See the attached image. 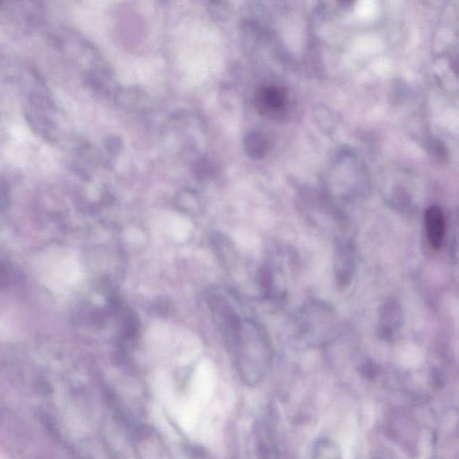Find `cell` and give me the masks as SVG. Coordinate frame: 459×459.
I'll return each mask as SVG.
<instances>
[{"label":"cell","mask_w":459,"mask_h":459,"mask_svg":"<svg viewBox=\"0 0 459 459\" xmlns=\"http://www.w3.org/2000/svg\"><path fill=\"white\" fill-rule=\"evenodd\" d=\"M230 352L240 377L249 386H256L264 378L274 355L268 330L249 317L244 320L238 339Z\"/></svg>","instance_id":"1"},{"label":"cell","mask_w":459,"mask_h":459,"mask_svg":"<svg viewBox=\"0 0 459 459\" xmlns=\"http://www.w3.org/2000/svg\"><path fill=\"white\" fill-rule=\"evenodd\" d=\"M336 330L332 307L323 301H311L294 317L293 339L298 345L320 348L333 341Z\"/></svg>","instance_id":"2"},{"label":"cell","mask_w":459,"mask_h":459,"mask_svg":"<svg viewBox=\"0 0 459 459\" xmlns=\"http://www.w3.org/2000/svg\"><path fill=\"white\" fill-rule=\"evenodd\" d=\"M207 303L214 322L231 351L238 339L246 317L240 313L239 300L233 292L217 289L208 294Z\"/></svg>","instance_id":"3"},{"label":"cell","mask_w":459,"mask_h":459,"mask_svg":"<svg viewBox=\"0 0 459 459\" xmlns=\"http://www.w3.org/2000/svg\"><path fill=\"white\" fill-rule=\"evenodd\" d=\"M25 116L35 134L49 142H55L60 132L57 111L47 95L36 92L29 95Z\"/></svg>","instance_id":"4"},{"label":"cell","mask_w":459,"mask_h":459,"mask_svg":"<svg viewBox=\"0 0 459 459\" xmlns=\"http://www.w3.org/2000/svg\"><path fill=\"white\" fill-rule=\"evenodd\" d=\"M255 106L262 116L281 121L287 116L289 97L284 86L268 83L256 90Z\"/></svg>","instance_id":"5"},{"label":"cell","mask_w":459,"mask_h":459,"mask_svg":"<svg viewBox=\"0 0 459 459\" xmlns=\"http://www.w3.org/2000/svg\"><path fill=\"white\" fill-rule=\"evenodd\" d=\"M355 269V249L354 242L348 237L336 239L334 273L339 289L345 290L354 278Z\"/></svg>","instance_id":"6"},{"label":"cell","mask_w":459,"mask_h":459,"mask_svg":"<svg viewBox=\"0 0 459 459\" xmlns=\"http://www.w3.org/2000/svg\"><path fill=\"white\" fill-rule=\"evenodd\" d=\"M83 79L86 88L102 98L114 101L121 89L114 74L107 67H92L85 71Z\"/></svg>","instance_id":"7"},{"label":"cell","mask_w":459,"mask_h":459,"mask_svg":"<svg viewBox=\"0 0 459 459\" xmlns=\"http://www.w3.org/2000/svg\"><path fill=\"white\" fill-rule=\"evenodd\" d=\"M401 314L399 305L394 301L383 304L380 313L378 334L384 341H391L400 325Z\"/></svg>","instance_id":"8"},{"label":"cell","mask_w":459,"mask_h":459,"mask_svg":"<svg viewBox=\"0 0 459 459\" xmlns=\"http://www.w3.org/2000/svg\"><path fill=\"white\" fill-rule=\"evenodd\" d=\"M425 226L427 236L432 248L441 249L446 230L445 217L441 208L436 205L428 208L425 214Z\"/></svg>","instance_id":"9"},{"label":"cell","mask_w":459,"mask_h":459,"mask_svg":"<svg viewBox=\"0 0 459 459\" xmlns=\"http://www.w3.org/2000/svg\"><path fill=\"white\" fill-rule=\"evenodd\" d=\"M243 147L247 156L250 159L262 160L270 152L272 141L264 131L252 130L244 137Z\"/></svg>","instance_id":"10"},{"label":"cell","mask_w":459,"mask_h":459,"mask_svg":"<svg viewBox=\"0 0 459 459\" xmlns=\"http://www.w3.org/2000/svg\"><path fill=\"white\" fill-rule=\"evenodd\" d=\"M149 99V95L144 88L130 85L128 88H121L114 99V102L124 110L140 111L146 107Z\"/></svg>","instance_id":"11"},{"label":"cell","mask_w":459,"mask_h":459,"mask_svg":"<svg viewBox=\"0 0 459 459\" xmlns=\"http://www.w3.org/2000/svg\"><path fill=\"white\" fill-rule=\"evenodd\" d=\"M314 459H343L338 445L330 439H321L313 448Z\"/></svg>","instance_id":"12"},{"label":"cell","mask_w":459,"mask_h":459,"mask_svg":"<svg viewBox=\"0 0 459 459\" xmlns=\"http://www.w3.org/2000/svg\"><path fill=\"white\" fill-rule=\"evenodd\" d=\"M176 202L182 210L189 212V213H197L200 210L201 203L200 198L195 191L191 189H183L179 191Z\"/></svg>","instance_id":"13"},{"label":"cell","mask_w":459,"mask_h":459,"mask_svg":"<svg viewBox=\"0 0 459 459\" xmlns=\"http://www.w3.org/2000/svg\"><path fill=\"white\" fill-rule=\"evenodd\" d=\"M193 173L195 177L200 181H205L212 177L214 173V169L212 166L210 160L200 157L196 160L193 165Z\"/></svg>","instance_id":"14"},{"label":"cell","mask_w":459,"mask_h":459,"mask_svg":"<svg viewBox=\"0 0 459 459\" xmlns=\"http://www.w3.org/2000/svg\"><path fill=\"white\" fill-rule=\"evenodd\" d=\"M104 144L106 153L112 159L121 152L122 147H123V139L121 137L112 135V136L106 137Z\"/></svg>","instance_id":"15"},{"label":"cell","mask_w":459,"mask_h":459,"mask_svg":"<svg viewBox=\"0 0 459 459\" xmlns=\"http://www.w3.org/2000/svg\"><path fill=\"white\" fill-rule=\"evenodd\" d=\"M258 453L259 459H278V453L274 445L268 441H260Z\"/></svg>","instance_id":"16"},{"label":"cell","mask_w":459,"mask_h":459,"mask_svg":"<svg viewBox=\"0 0 459 459\" xmlns=\"http://www.w3.org/2000/svg\"><path fill=\"white\" fill-rule=\"evenodd\" d=\"M359 371L361 372L362 376L367 378V380H374L378 374V365L375 362L370 361V359H368V361L364 362V364L359 366Z\"/></svg>","instance_id":"17"},{"label":"cell","mask_w":459,"mask_h":459,"mask_svg":"<svg viewBox=\"0 0 459 459\" xmlns=\"http://www.w3.org/2000/svg\"><path fill=\"white\" fill-rule=\"evenodd\" d=\"M9 187L8 183L6 182L4 179H1L0 181V200H1V207L2 210H4V207L9 200Z\"/></svg>","instance_id":"18"},{"label":"cell","mask_w":459,"mask_h":459,"mask_svg":"<svg viewBox=\"0 0 459 459\" xmlns=\"http://www.w3.org/2000/svg\"><path fill=\"white\" fill-rule=\"evenodd\" d=\"M432 382L433 386L435 388H442L444 381H443L442 375L439 374V371L433 372L432 375Z\"/></svg>","instance_id":"19"}]
</instances>
